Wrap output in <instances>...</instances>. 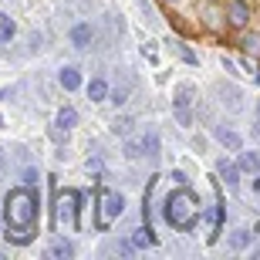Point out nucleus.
<instances>
[{"instance_id":"f03ea898","label":"nucleus","mask_w":260,"mask_h":260,"mask_svg":"<svg viewBox=\"0 0 260 260\" xmlns=\"http://www.w3.org/2000/svg\"><path fill=\"white\" fill-rule=\"evenodd\" d=\"M162 216H166V223H169L173 230H193L196 220H200V196H196L186 183H179L176 193L166 196Z\"/></svg>"},{"instance_id":"7ed1b4c3","label":"nucleus","mask_w":260,"mask_h":260,"mask_svg":"<svg viewBox=\"0 0 260 260\" xmlns=\"http://www.w3.org/2000/svg\"><path fill=\"white\" fill-rule=\"evenodd\" d=\"M81 193L78 189H61L54 200V226L58 230H78V213H81Z\"/></svg>"},{"instance_id":"2eb2a0df","label":"nucleus","mask_w":260,"mask_h":260,"mask_svg":"<svg viewBox=\"0 0 260 260\" xmlns=\"http://www.w3.org/2000/svg\"><path fill=\"white\" fill-rule=\"evenodd\" d=\"M75 122H78V112H75V108H61V115H58V125H61V128H71Z\"/></svg>"},{"instance_id":"6ab92c4d","label":"nucleus","mask_w":260,"mask_h":260,"mask_svg":"<svg viewBox=\"0 0 260 260\" xmlns=\"http://www.w3.org/2000/svg\"><path fill=\"white\" fill-rule=\"evenodd\" d=\"M243 48L250 51V54H260V34H253V38H243Z\"/></svg>"},{"instance_id":"b1692460","label":"nucleus","mask_w":260,"mask_h":260,"mask_svg":"<svg viewBox=\"0 0 260 260\" xmlns=\"http://www.w3.org/2000/svg\"><path fill=\"white\" fill-rule=\"evenodd\" d=\"M173 4H176V0H173Z\"/></svg>"},{"instance_id":"f257e3e1","label":"nucleus","mask_w":260,"mask_h":260,"mask_svg":"<svg viewBox=\"0 0 260 260\" xmlns=\"http://www.w3.org/2000/svg\"><path fill=\"white\" fill-rule=\"evenodd\" d=\"M38 213H41V196L34 193V186H17V189H10L7 200H4L7 240L10 243H27V240H34Z\"/></svg>"},{"instance_id":"ddd939ff","label":"nucleus","mask_w":260,"mask_h":260,"mask_svg":"<svg viewBox=\"0 0 260 260\" xmlns=\"http://www.w3.org/2000/svg\"><path fill=\"white\" fill-rule=\"evenodd\" d=\"M216 135H220V142L226 145V149H233V152L240 149V135H237V132H226V128H220Z\"/></svg>"},{"instance_id":"a211bd4d","label":"nucleus","mask_w":260,"mask_h":260,"mask_svg":"<svg viewBox=\"0 0 260 260\" xmlns=\"http://www.w3.org/2000/svg\"><path fill=\"white\" fill-rule=\"evenodd\" d=\"M142 149H145V152H149V155H155V149H159V139H155V135L149 132V135H145V139H142Z\"/></svg>"},{"instance_id":"1a4fd4ad","label":"nucleus","mask_w":260,"mask_h":260,"mask_svg":"<svg viewBox=\"0 0 260 260\" xmlns=\"http://www.w3.org/2000/svg\"><path fill=\"white\" fill-rule=\"evenodd\" d=\"M240 169L243 173H260V152H240Z\"/></svg>"},{"instance_id":"0eeeda50","label":"nucleus","mask_w":260,"mask_h":260,"mask_svg":"<svg viewBox=\"0 0 260 260\" xmlns=\"http://www.w3.org/2000/svg\"><path fill=\"white\" fill-rule=\"evenodd\" d=\"M71 44H75V48H88V44H91V27H88V24H75V27H71Z\"/></svg>"},{"instance_id":"6e6552de","label":"nucleus","mask_w":260,"mask_h":260,"mask_svg":"<svg viewBox=\"0 0 260 260\" xmlns=\"http://www.w3.org/2000/svg\"><path fill=\"white\" fill-rule=\"evenodd\" d=\"M193 102V85H179L176 88V112H186Z\"/></svg>"},{"instance_id":"20e7f679","label":"nucleus","mask_w":260,"mask_h":260,"mask_svg":"<svg viewBox=\"0 0 260 260\" xmlns=\"http://www.w3.org/2000/svg\"><path fill=\"white\" fill-rule=\"evenodd\" d=\"M122 210H125V200H122V193H112V189H98V213H95V226L98 230H108L112 223L122 216Z\"/></svg>"},{"instance_id":"f8f14e48","label":"nucleus","mask_w":260,"mask_h":260,"mask_svg":"<svg viewBox=\"0 0 260 260\" xmlns=\"http://www.w3.org/2000/svg\"><path fill=\"white\" fill-rule=\"evenodd\" d=\"M14 30H17V24H14L7 14H0V41H10V38H14Z\"/></svg>"},{"instance_id":"5701e85b","label":"nucleus","mask_w":260,"mask_h":260,"mask_svg":"<svg viewBox=\"0 0 260 260\" xmlns=\"http://www.w3.org/2000/svg\"><path fill=\"white\" fill-rule=\"evenodd\" d=\"M253 189H257V193H260V176H257V183H253Z\"/></svg>"},{"instance_id":"412c9836","label":"nucleus","mask_w":260,"mask_h":260,"mask_svg":"<svg viewBox=\"0 0 260 260\" xmlns=\"http://www.w3.org/2000/svg\"><path fill=\"white\" fill-rule=\"evenodd\" d=\"M125 155L139 159V155H142V142H128V145H125Z\"/></svg>"},{"instance_id":"aec40b11","label":"nucleus","mask_w":260,"mask_h":260,"mask_svg":"<svg viewBox=\"0 0 260 260\" xmlns=\"http://www.w3.org/2000/svg\"><path fill=\"white\" fill-rule=\"evenodd\" d=\"M230 243H233V247H247V243H250V233H247V230H237Z\"/></svg>"},{"instance_id":"4be33fe9","label":"nucleus","mask_w":260,"mask_h":260,"mask_svg":"<svg viewBox=\"0 0 260 260\" xmlns=\"http://www.w3.org/2000/svg\"><path fill=\"white\" fill-rule=\"evenodd\" d=\"M179 54H183V58L189 61V64H196V54H193V51H189V48H179Z\"/></svg>"},{"instance_id":"dca6fc26","label":"nucleus","mask_w":260,"mask_h":260,"mask_svg":"<svg viewBox=\"0 0 260 260\" xmlns=\"http://www.w3.org/2000/svg\"><path fill=\"white\" fill-rule=\"evenodd\" d=\"M71 253L75 250H71V243H64V240H58L54 247H51V257H71Z\"/></svg>"},{"instance_id":"9d476101","label":"nucleus","mask_w":260,"mask_h":260,"mask_svg":"<svg viewBox=\"0 0 260 260\" xmlns=\"http://www.w3.org/2000/svg\"><path fill=\"white\" fill-rule=\"evenodd\" d=\"M61 85H64V91H75V88L81 85V75H78V68H61Z\"/></svg>"},{"instance_id":"423d86ee","label":"nucleus","mask_w":260,"mask_h":260,"mask_svg":"<svg viewBox=\"0 0 260 260\" xmlns=\"http://www.w3.org/2000/svg\"><path fill=\"white\" fill-rule=\"evenodd\" d=\"M216 173L226 179V186H230V189H237V183H240V169H237L230 159H220V162H216Z\"/></svg>"},{"instance_id":"39448f33","label":"nucleus","mask_w":260,"mask_h":260,"mask_svg":"<svg viewBox=\"0 0 260 260\" xmlns=\"http://www.w3.org/2000/svg\"><path fill=\"white\" fill-rule=\"evenodd\" d=\"M226 20H230V27H247V20H250V4H247V0H233L230 10H226Z\"/></svg>"},{"instance_id":"4468645a","label":"nucleus","mask_w":260,"mask_h":260,"mask_svg":"<svg viewBox=\"0 0 260 260\" xmlns=\"http://www.w3.org/2000/svg\"><path fill=\"white\" fill-rule=\"evenodd\" d=\"M135 247H152V230H149V223H145L142 230H135Z\"/></svg>"},{"instance_id":"f3484780","label":"nucleus","mask_w":260,"mask_h":260,"mask_svg":"<svg viewBox=\"0 0 260 260\" xmlns=\"http://www.w3.org/2000/svg\"><path fill=\"white\" fill-rule=\"evenodd\" d=\"M128 128H132V118H115L112 132H115V135H128Z\"/></svg>"},{"instance_id":"9b49d317","label":"nucleus","mask_w":260,"mask_h":260,"mask_svg":"<svg viewBox=\"0 0 260 260\" xmlns=\"http://www.w3.org/2000/svg\"><path fill=\"white\" fill-rule=\"evenodd\" d=\"M105 95H108V85L102 78H91V81H88V98H91V102H102Z\"/></svg>"}]
</instances>
